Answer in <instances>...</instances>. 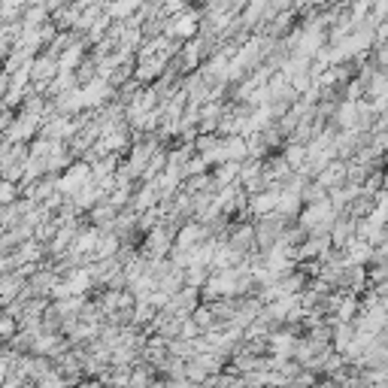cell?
Returning <instances> with one entry per match:
<instances>
[{
    "label": "cell",
    "instance_id": "2",
    "mask_svg": "<svg viewBox=\"0 0 388 388\" xmlns=\"http://www.w3.org/2000/svg\"><path fill=\"white\" fill-rule=\"evenodd\" d=\"M15 334V321L10 316H0V340H10Z\"/></svg>",
    "mask_w": 388,
    "mask_h": 388
},
{
    "label": "cell",
    "instance_id": "3",
    "mask_svg": "<svg viewBox=\"0 0 388 388\" xmlns=\"http://www.w3.org/2000/svg\"><path fill=\"white\" fill-rule=\"evenodd\" d=\"M6 379H10V361L0 358V388L6 385Z\"/></svg>",
    "mask_w": 388,
    "mask_h": 388
},
{
    "label": "cell",
    "instance_id": "1",
    "mask_svg": "<svg viewBox=\"0 0 388 388\" xmlns=\"http://www.w3.org/2000/svg\"><path fill=\"white\" fill-rule=\"evenodd\" d=\"M37 382H40V388H64V385H67V382H64V376H58L55 370H46Z\"/></svg>",
    "mask_w": 388,
    "mask_h": 388
}]
</instances>
